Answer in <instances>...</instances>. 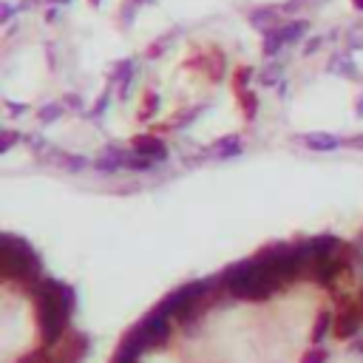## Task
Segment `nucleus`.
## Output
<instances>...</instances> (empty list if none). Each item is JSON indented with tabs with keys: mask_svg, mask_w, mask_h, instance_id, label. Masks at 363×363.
Listing matches in <instances>:
<instances>
[{
	"mask_svg": "<svg viewBox=\"0 0 363 363\" xmlns=\"http://www.w3.org/2000/svg\"><path fill=\"white\" fill-rule=\"evenodd\" d=\"M34 315L40 324L43 344L52 346L65 335V318L71 312V289L57 281H40L32 287Z\"/></svg>",
	"mask_w": 363,
	"mask_h": 363,
	"instance_id": "obj_1",
	"label": "nucleus"
},
{
	"mask_svg": "<svg viewBox=\"0 0 363 363\" xmlns=\"http://www.w3.org/2000/svg\"><path fill=\"white\" fill-rule=\"evenodd\" d=\"M225 284L241 301H267L284 281L264 261H253V264H241V267L230 270L225 276Z\"/></svg>",
	"mask_w": 363,
	"mask_h": 363,
	"instance_id": "obj_2",
	"label": "nucleus"
},
{
	"mask_svg": "<svg viewBox=\"0 0 363 363\" xmlns=\"http://www.w3.org/2000/svg\"><path fill=\"white\" fill-rule=\"evenodd\" d=\"M0 273L20 284H40V261L34 250L14 236H3V247H0Z\"/></svg>",
	"mask_w": 363,
	"mask_h": 363,
	"instance_id": "obj_3",
	"label": "nucleus"
},
{
	"mask_svg": "<svg viewBox=\"0 0 363 363\" xmlns=\"http://www.w3.org/2000/svg\"><path fill=\"white\" fill-rule=\"evenodd\" d=\"M85 352H88V338L83 332H68L54 346V363H80Z\"/></svg>",
	"mask_w": 363,
	"mask_h": 363,
	"instance_id": "obj_4",
	"label": "nucleus"
},
{
	"mask_svg": "<svg viewBox=\"0 0 363 363\" xmlns=\"http://www.w3.org/2000/svg\"><path fill=\"white\" fill-rule=\"evenodd\" d=\"M360 318H363V312L357 304H344L341 309H338V315H335V338L338 341H346V338H352L357 329H360Z\"/></svg>",
	"mask_w": 363,
	"mask_h": 363,
	"instance_id": "obj_5",
	"label": "nucleus"
},
{
	"mask_svg": "<svg viewBox=\"0 0 363 363\" xmlns=\"http://www.w3.org/2000/svg\"><path fill=\"white\" fill-rule=\"evenodd\" d=\"M304 32H307V23H304V20H298V23H287V26L276 29L273 34H267V40H264V54H267V57L276 54L284 43H293V40L304 37Z\"/></svg>",
	"mask_w": 363,
	"mask_h": 363,
	"instance_id": "obj_6",
	"label": "nucleus"
},
{
	"mask_svg": "<svg viewBox=\"0 0 363 363\" xmlns=\"http://www.w3.org/2000/svg\"><path fill=\"white\" fill-rule=\"evenodd\" d=\"M134 151L148 156V159H165L167 156V148L159 136H151V134H139L134 136Z\"/></svg>",
	"mask_w": 363,
	"mask_h": 363,
	"instance_id": "obj_7",
	"label": "nucleus"
},
{
	"mask_svg": "<svg viewBox=\"0 0 363 363\" xmlns=\"http://www.w3.org/2000/svg\"><path fill=\"white\" fill-rule=\"evenodd\" d=\"M190 60L193 63H202V68L207 71V77L213 83H219L225 77V57H222L219 48H210L207 54H196V57H190Z\"/></svg>",
	"mask_w": 363,
	"mask_h": 363,
	"instance_id": "obj_8",
	"label": "nucleus"
},
{
	"mask_svg": "<svg viewBox=\"0 0 363 363\" xmlns=\"http://www.w3.org/2000/svg\"><path fill=\"white\" fill-rule=\"evenodd\" d=\"M304 145L312 151H335L338 145H341V139L329 136V134H309V136H304Z\"/></svg>",
	"mask_w": 363,
	"mask_h": 363,
	"instance_id": "obj_9",
	"label": "nucleus"
},
{
	"mask_svg": "<svg viewBox=\"0 0 363 363\" xmlns=\"http://www.w3.org/2000/svg\"><path fill=\"white\" fill-rule=\"evenodd\" d=\"M210 154L213 156H219V159H227V156H238L241 154V145H238V139L236 136H227V139H219L210 148Z\"/></svg>",
	"mask_w": 363,
	"mask_h": 363,
	"instance_id": "obj_10",
	"label": "nucleus"
},
{
	"mask_svg": "<svg viewBox=\"0 0 363 363\" xmlns=\"http://www.w3.org/2000/svg\"><path fill=\"white\" fill-rule=\"evenodd\" d=\"M156 105H159V96H156L154 91H145V96H142V108H139V119H151L154 111H156Z\"/></svg>",
	"mask_w": 363,
	"mask_h": 363,
	"instance_id": "obj_11",
	"label": "nucleus"
},
{
	"mask_svg": "<svg viewBox=\"0 0 363 363\" xmlns=\"http://www.w3.org/2000/svg\"><path fill=\"white\" fill-rule=\"evenodd\" d=\"M329 321H332V315H329V312H321V315H318V321H315V326H312V338H309L312 344L324 341V335H326V329H329Z\"/></svg>",
	"mask_w": 363,
	"mask_h": 363,
	"instance_id": "obj_12",
	"label": "nucleus"
},
{
	"mask_svg": "<svg viewBox=\"0 0 363 363\" xmlns=\"http://www.w3.org/2000/svg\"><path fill=\"white\" fill-rule=\"evenodd\" d=\"M238 103H241V111H245V116L247 119H253L256 116V108H258V100H256V94L247 88L245 94H238Z\"/></svg>",
	"mask_w": 363,
	"mask_h": 363,
	"instance_id": "obj_13",
	"label": "nucleus"
},
{
	"mask_svg": "<svg viewBox=\"0 0 363 363\" xmlns=\"http://www.w3.org/2000/svg\"><path fill=\"white\" fill-rule=\"evenodd\" d=\"M17 363H54V352H48L45 346H40V349L29 352L26 357H20Z\"/></svg>",
	"mask_w": 363,
	"mask_h": 363,
	"instance_id": "obj_14",
	"label": "nucleus"
},
{
	"mask_svg": "<svg viewBox=\"0 0 363 363\" xmlns=\"http://www.w3.org/2000/svg\"><path fill=\"white\" fill-rule=\"evenodd\" d=\"M247 80H250V68L247 65L236 68V74H233V91H236V96L247 91Z\"/></svg>",
	"mask_w": 363,
	"mask_h": 363,
	"instance_id": "obj_15",
	"label": "nucleus"
},
{
	"mask_svg": "<svg viewBox=\"0 0 363 363\" xmlns=\"http://www.w3.org/2000/svg\"><path fill=\"white\" fill-rule=\"evenodd\" d=\"M125 167H134V171H145V167H151V159L142 156V154H134V156H125Z\"/></svg>",
	"mask_w": 363,
	"mask_h": 363,
	"instance_id": "obj_16",
	"label": "nucleus"
},
{
	"mask_svg": "<svg viewBox=\"0 0 363 363\" xmlns=\"http://www.w3.org/2000/svg\"><path fill=\"white\" fill-rule=\"evenodd\" d=\"M57 116H60V105H45V108H40V123H54Z\"/></svg>",
	"mask_w": 363,
	"mask_h": 363,
	"instance_id": "obj_17",
	"label": "nucleus"
},
{
	"mask_svg": "<svg viewBox=\"0 0 363 363\" xmlns=\"http://www.w3.org/2000/svg\"><path fill=\"white\" fill-rule=\"evenodd\" d=\"M324 360H326V352L318 349V346H315V349H309V352L301 357V363H324Z\"/></svg>",
	"mask_w": 363,
	"mask_h": 363,
	"instance_id": "obj_18",
	"label": "nucleus"
},
{
	"mask_svg": "<svg viewBox=\"0 0 363 363\" xmlns=\"http://www.w3.org/2000/svg\"><path fill=\"white\" fill-rule=\"evenodd\" d=\"M349 45L352 48H363V26H357V29L349 32Z\"/></svg>",
	"mask_w": 363,
	"mask_h": 363,
	"instance_id": "obj_19",
	"label": "nucleus"
},
{
	"mask_svg": "<svg viewBox=\"0 0 363 363\" xmlns=\"http://www.w3.org/2000/svg\"><path fill=\"white\" fill-rule=\"evenodd\" d=\"M14 145V134H3V145H0V151H9Z\"/></svg>",
	"mask_w": 363,
	"mask_h": 363,
	"instance_id": "obj_20",
	"label": "nucleus"
},
{
	"mask_svg": "<svg viewBox=\"0 0 363 363\" xmlns=\"http://www.w3.org/2000/svg\"><path fill=\"white\" fill-rule=\"evenodd\" d=\"M346 145H349V148H363V139H349Z\"/></svg>",
	"mask_w": 363,
	"mask_h": 363,
	"instance_id": "obj_21",
	"label": "nucleus"
},
{
	"mask_svg": "<svg viewBox=\"0 0 363 363\" xmlns=\"http://www.w3.org/2000/svg\"><path fill=\"white\" fill-rule=\"evenodd\" d=\"M352 6L355 9H363V0H352Z\"/></svg>",
	"mask_w": 363,
	"mask_h": 363,
	"instance_id": "obj_22",
	"label": "nucleus"
},
{
	"mask_svg": "<svg viewBox=\"0 0 363 363\" xmlns=\"http://www.w3.org/2000/svg\"><path fill=\"white\" fill-rule=\"evenodd\" d=\"M357 307H360V312H363V293L357 295Z\"/></svg>",
	"mask_w": 363,
	"mask_h": 363,
	"instance_id": "obj_23",
	"label": "nucleus"
},
{
	"mask_svg": "<svg viewBox=\"0 0 363 363\" xmlns=\"http://www.w3.org/2000/svg\"><path fill=\"white\" fill-rule=\"evenodd\" d=\"M52 3H65V0H52Z\"/></svg>",
	"mask_w": 363,
	"mask_h": 363,
	"instance_id": "obj_24",
	"label": "nucleus"
},
{
	"mask_svg": "<svg viewBox=\"0 0 363 363\" xmlns=\"http://www.w3.org/2000/svg\"><path fill=\"white\" fill-rule=\"evenodd\" d=\"M91 3H100V0H91Z\"/></svg>",
	"mask_w": 363,
	"mask_h": 363,
	"instance_id": "obj_25",
	"label": "nucleus"
}]
</instances>
